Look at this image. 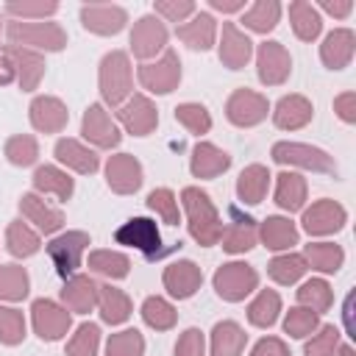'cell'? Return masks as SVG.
<instances>
[{
    "mask_svg": "<svg viewBox=\"0 0 356 356\" xmlns=\"http://www.w3.org/2000/svg\"><path fill=\"white\" fill-rule=\"evenodd\" d=\"M181 203H184V211H186V220H189L192 239L203 248L217 245L220 234H222V222H220V214H217L211 197L197 186H186L181 192Z\"/></svg>",
    "mask_w": 356,
    "mask_h": 356,
    "instance_id": "6da1fadb",
    "label": "cell"
},
{
    "mask_svg": "<svg viewBox=\"0 0 356 356\" xmlns=\"http://www.w3.org/2000/svg\"><path fill=\"white\" fill-rule=\"evenodd\" d=\"M6 36L11 39V44L17 47H28V50H61L67 44V33L58 22H22V19H11L6 25Z\"/></svg>",
    "mask_w": 356,
    "mask_h": 356,
    "instance_id": "7a4b0ae2",
    "label": "cell"
},
{
    "mask_svg": "<svg viewBox=\"0 0 356 356\" xmlns=\"http://www.w3.org/2000/svg\"><path fill=\"white\" fill-rule=\"evenodd\" d=\"M131 83H134V75H131L128 53H122V50L106 53L100 61V95H103V100L108 106H122L131 95Z\"/></svg>",
    "mask_w": 356,
    "mask_h": 356,
    "instance_id": "3957f363",
    "label": "cell"
},
{
    "mask_svg": "<svg viewBox=\"0 0 356 356\" xmlns=\"http://www.w3.org/2000/svg\"><path fill=\"white\" fill-rule=\"evenodd\" d=\"M114 239H117V245L136 248L139 253H145V259H161L167 253L161 248V234L150 217H134V220L122 222L114 231Z\"/></svg>",
    "mask_w": 356,
    "mask_h": 356,
    "instance_id": "277c9868",
    "label": "cell"
},
{
    "mask_svg": "<svg viewBox=\"0 0 356 356\" xmlns=\"http://www.w3.org/2000/svg\"><path fill=\"white\" fill-rule=\"evenodd\" d=\"M211 281H214V289H217V295L222 300L236 303V300H245V295H250L256 289L259 273L245 261H231V264L217 267Z\"/></svg>",
    "mask_w": 356,
    "mask_h": 356,
    "instance_id": "5b68a950",
    "label": "cell"
},
{
    "mask_svg": "<svg viewBox=\"0 0 356 356\" xmlns=\"http://www.w3.org/2000/svg\"><path fill=\"white\" fill-rule=\"evenodd\" d=\"M273 159L278 164H292V167H303L312 172H337V164L325 150L303 145V142H275Z\"/></svg>",
    "mask_w": 356,
    "mask_h": 356,
    "instance_id": "8992f818",
    "label": "cell"
},
{
    "mask_svg": "<svg viewBox=\"0 0 356 356\" xmlns=\"http://www.w3.org/2000/svg\"><path fill=\"white\" fill-rule=\"evenodd\" d=\"M139 83L156 95H167L181 83V58L175 50H164L161 58L139 67Z\"/></svg>",
    "mask_w": 356,
    "mask_h": 356,
    "instance_id": "52a82bcc",
    "label": "cell"
},
{
    "mask_svg": "<svg viewBox=\"0 0 356 356\" xmlns=\"http://www.w3.org/2000/svg\"><path fill=\"white\" fill-rule=\"evenodd\" d=\"M86 245H89V234L86 231H67V234H61V236L47 242V256L56 264V273L61 278H67V275H72L78 270Z\"/></svg>",
    "mask_w": 356,
    "mask_h": 356,
    "instance_id": "ba28073f",
    "label": "cell"
},
{
    "mask_svg": "<svg viewBox=\"0 0 356 356\" xmlns=\"http://www.w3.org/2000/svg\"><path fill=\"white\" fill-rule=\"evenodd\" d=\"M31 317H33V331H36L42 339H47V342L61 339V337L70 331V325H72L70 312H67L64 306H58L56 300H47V298L33 300Z\"/></svg>",
    "mask_w": 356,
    "mask_h": 356,
    "instance_id": "9c48e42d",
    "label": "cell"
},
{
    "mask_svg": "<svg viewBox=\"0 0 356 356\" xmlns=\"http://www.w3.org/2000/svg\"><path fill=\"white\" fill-rule=\"evenodd\" d=\"M3 58L11 64L14 70V78L19 81V89L22 92H33L44 75V58L36 53V50H28V47H17V44H6L3 47Z\"/></svg>",
    "mask_w": 356,
    "mask_h": 356,
    "instance_id": "30bf717a",
    "label": "cell"
},
{
    "mask_svg": "<svg viewBox=\"0 0 356 356\" xmlns=\"http://www.w3.org/2000/svg\"><path fill=\"white\" fill-rule=\"evenodd\" d=\"M267 108L270 106H267L264 95H259L253 89H236L225 103V117L239 128H250L267 117Z\"/></svg>",
    "mask_w": 356,
    "mask_h": 356,
    "instance_id": "8fae6325",
    "label": "cell"
},
{
    "mask_svg": "<svg viewBox=\"0 0 356 356\" xmlns=\"http://www.w3.org/2000/svg\"><path fill=\"white\" fill-rule=\"evenodd\" d=\"M300 222H303V231H309L312 236H325V234H337L348 222V211L337 200L323 197L303 211Z\"/></svg>",
    "mask_w": 356,
    "mask_h": 356,
    "instance_id": "7c38bea8",
    "label": "cell"
},
{
    "mask_svg": "<svg viewBox=\"0 0 356 356\" xmlns=\"http://www.w3.org/2000/svg\"><path fill=\"white\" fill-rule=\"evenodd\" d=\"M256 67H259V81L267 86H278L289 78L292 58L281 42H261L256 53Z\"/></svg>",
    "mask_w": 356,
    "mask_h": 356,
    "instance_id": "4fadbf2b",
    "label": "cell"
},
{
    "mask_svg": "<svg viewBox=\"0 0 356 356\" xmlns=\"http://www.w3.org/2000/svg\"><path fill=\"white\" fill-rule=\"evenodd\" d=\"M222 239V250L228 253H245L256 245L259 239V228H256V220L245 211H239L236 206H228V225L225 231L220 234Z\"/></svg>",
    "mask_w": 356,
    "mask_h": 356,
    "instance_id": "5bb4252c",
    "label": "cell"
},
{
    "mask_svg": "<svg viewBox=\"0 0 356 356\" xmlns=\"http://www.w3.org/2000/svg\"><path fill=\"white\" fill-rule=\"evenodd\" d=\"M167 44V28L159 17L147 14V17H139L134 22V31H131V50L136 58H153L159 50H164Z\"/></svg>",
    "mask_w": 356,
    "mask_h": 356,
    "instance_id": "9a60e30c",
    "label": "cell"
},
{
    "mask_svg": "<svg viewBox=\"0 0 356 356\" xmlns=\"http://www.w3.org/2000/svg\"><path fill=\"white\" fill-rule=\"evenodd\" d=\"M117 117H120V122L125 125V131L134 134V136H147V134L159 125V111H156V106L150 103V97H145V95H131V97L120 106Z\"/></svg>",
    "mask_w": 356,
    "mask_h": 356,
    "instance_id": "2e32d148",
    "label": "cell"
},
{
    "mask_svg": "<svg viewBox=\"0 0 356 356\" xmlns=\"http://www.w3.org/2000/svg\"><path fill=\"white\" fill-rule=\"evenodd\" d=\"M81 22L92 33L111 36V33H120L125 28L128 14H125V8L111 6V3H89L81 8Z\"/></svg>",
    "mask_w": 356,
    "mask_h": 356,
    "instance_id": "e0dca14e",
    "label": "cell"
},
{
    "mask_svg": "<svg viewBox=\"0 0 356 356\" xmlns=\"http://www.w3.org/2000/svg\"><path fill=\"white\" fill-rule=\"evenodd\" d=\"M81 134L95 145V147H117L120 145V131L117 125L111 122L108 111L100 106V103H92L81 120Z\"/></svg>",
    "mask_w": 356,
    "mask_h": 356,
    "instance_id": "ac0fdd59",
    "label": "cell"
},
{
    "mask_svg": "<svg viewBox=\"0 0 356 356\" xmlns=\"http://www.w3.org/2000/svg\"><path fill=\"white\" fill-rule=\"evenodd\" d=\"M106 181L117 195H131L142 186V164L131 153H117L106 161Z\"/></svg>",
    "mask_w": 356,
    "mask_h": 356,
    "instance_id": "d6986e66",
    "label": "cell"
},
{
    "mask_svg": "<svg viewBox=\"0 0 356 356\" xmlns=\"http://www.w3.org/2000/svg\"><path fill=\"white\" fill-rule=\"evenodd\" d=\"M200 284H203V273H200V267H197L195 261H189V259L172 261V264L164 270V289H167L172 298H178V300L192 298V295L200 289Z\"/></svg>",
    "mask_w": 356,
    "mask_h": 356,
    "instance_id": "ffe728a7",
    "label": "cell"
},
{
    "mask_svg": "<svg viewBox=\"0 0 356 356\" xmlns=\"http://www.w3.org/2000/svg\"><path fill=\"white\" fill-rule=\"evenodd\" d=\"M28 111H31V125L36 131H44V134H58L67 125V120H70L67 106L58 97H50V95L33 97Z\"/></svg>",
    "mask_w": 356,
    "mask_h": 356,
    "instance_id": "44dd1931",
    "label": "cell"
},
{
    "mask_svg": "<svg viewBox=\"0 0 356 356\" xmlns=\"http://www.w3.org/2000/svg\"><path fill=\"white\" fill-rule=\"evenodd\" d=\"M250 53H253V42L234 22H225L222 39H220V61L228 70H242L250 61Z\"/></svg>",
    "mask_w": 356,
    "mask_h": 356,
    "instance_id": "7402d4cb",
    "label": "cell"
},
{
    "mask_svg": "<svg viewBox=\"0 0 356 356\" xmlns=\"http://www.w3.org/2000/svg\"><path fill=\"white\" fill-rule=\"evenodd\" d=\"M353 50H356V36H353V31H348V28H334V31L323 39V44H320V58H323L325 67L342 70V67L350 64Z\"/></svg>",
    "mask_w": 356,
    "mask_h": 356,
    "instance_id": "603a6c76",
    "label": "cell"
},
{
    "mask_svg": "<svg viewBox=\"0 0 356 356\" xmlns=\"http://www.w3.org/2000/svg\"><path fill=\"white\" fill-rule=\"evenodd\" d=\"M19 211H22L42 234H53V231H58V228L64 225L61 209H53V206H50L44 197H39L36 192H28V195L19 197Z\"/></svg>",
    "mask_w": 356,
    "mask_h": 356,
    "instance_id": "cb8c5ba5",
    "label": "cell"
},
{
    "mask_svg": "<svg viewBox=\"0 0 356 356\" xmlns=\"http://www.w3.org/2000/svg\"><path fill=\"white\" fill-rule=\"evenodd\" d=\"M312 114H314V108H312V103L303 95H284L275 103L273 122L278 128H284V131H298V128H303L312 120Z\"/></svg>",
    "mask_w": 356,
    "mask_h": 356,
    "instance_id": "d4e9b609",
    "label": "cell"
},
{
    "mask_svg": "<svg viewBox=\"0 0 356 356\" xmlns=\"http://www.w3.org/2000/svg\"><path fill=\"white\" fill-rule=\"evenodd\" d=\"M56 159H58L61 164H67L70 170L83 172V175H92V172L100 167L97 153H95L92 147H86L83 142L70 139V136H64V139L56 142Z\"/></svg>",
    "mask_w": 356,
    "mask_h": 356,
    "instance_id": "484cf974",
    "label": "cell"
},
{
    "mask_svg": "<svg viewBox=\"0 0 356 356\" xmlns=\"http://www.w3.org/2000/svg\"><path fill=\"white\" fill-rule=\"evenodd\" d=\"M189 167H192L195 178H214V175H220L231 167V156L225 150H220L217 145H211V142H197L195 150H192Z\"/></svg>",
    "mask_w": 356,
    "mask_h": 356,
    "instance_id": "4316f807",
    "label": "cell"
},
{
    "mask_svg": "<svg viewBox=\"0 0 356 356\" xmlns=\"http://www.w3.org/2000/svg\"><path fill=\"white\" fill-rule=\"evenodd\" d=\"M61 300L70 312L86 314L97 306V284L89 275H70L61 289Z\"/></svg>",
    "mask_w": 356,
    "mask_h": 356,
    "instance_id": "83f0119b",
    "label": "cell"
},
{
    "mask_svg": "<svg viewBox=\"0 0 356 356\" xmlns=\"http://www.w3.org/2000/svg\"><path fill=\"white\" fill-rule=\"evenodd\" d=\"M175 36H178L184 44H189L192 50H209V47L214 44V36H217L214 17L206 14V11H200V14H195L189 22L178 25V28H175Z\"/></svg>",
    "mask_w": 356,
    "mask_h": 356,
    "instance_id": "f1b7e54d",
    "label": "cell"
},
{
    "mask_svg": "<svg viewBox=\"0 0 356 356\" xmlns=\"http://www.w3.org/2000/svg\"><path fill=\"white\" fill-rule=\"evenodd\" d=\"M97 309H100L103 323L120 325L131 317V298L111 284H97Z\"/></svg>",
    "mask_w": 356,
    "mask_h": 356,
    "instance_id": "f546056e",
    "label": "cell"
},
{
    "mask_svg": "<svg viewBox=\"0 0 356 356\" xmlns=\"http://www.w3.org/2000/svg\"><path fill=\"white\" fill-rule=\"evenodd\" d=\"M245 342L248 334L234 320H222L211 328V356H239L245 350Z\"/></svg>",
    "mask_w": 356,
    "mask_h": 356,
    "instance_id": "4dcf8cb0",
    "label": "cell"
},
{
    "mask_svg": "<svg viewBox=\"0 0 356 356\" xmlns=\"http://www.w3.org/2000/svg\"><path fill=\"white\" fill-rule=\"evenodd\" d=\"M267 186H270V172H267V167H261V164L245 167V170L239 172V178H236V195H239V200H245L248 206L261 203L264 195H267Z\"/></svg>",
    "mask_w": 356,
    "mask_h": 356,
    "instance_id": "1f68e13d",
    "label": "cell"
},
{
    "mask_svg": "<svg viewBox=\"0 0 356 356\" xmlns=\"http://www.w3.org/2000/svg\"><path fill=\"white\" fill-rule=\"evenodd\" d=\"M259 239L270 248V250H286L292 245H298V228L292 220L286 217H267L259 225Z\"/></svg>",
    "mask_w": 356,
    "mask_h": 356,
    "instance_id": "d6a6232c",
    "label": "cell"
},
{
    "mask_svg": "<svg viewBox=\"0 0 356 356\" xmlns=\"http://www.w3.org/2000/svg\"><path fill=\"white\" fill-rule=\"evenodd\" d=\"M289 22H292L295 36L303 39V42L317 39L320 31H323L320 11H317L312 3H306V0H295V3H289Z\"/></svg>",
    "mask_w": 356,
    "mask_h": 356,
    "instance_id": "836d02e7",
    "label": "cell"
},
{
    "mask_svg": "<svg viewBox=\"0 0 356 356\" xmlns=\"http://www.w3.org/2000/svg\"><path fill=\"white\" fill-rule=\"evenodd\" d=\"M33 186L39 192H44V195H56L58 200H70L72 197V189H75L72 178L64 170L53 167V164H44V167H39L33 172Z\"/></svg>",
    "mask_w": 356,
    "mask_h": 356,
    "instance_id": "e575fe53",
    "label": "cell"
},
{
    "mask_svg": "<svg viewBox=\"0 0 356 356\" xmlns=\"http://www.w3.org/2000/svg\"><path fill=\"white\" fill-rule=\"evenodd\" d=\"M275 203L284 211H298L306 203V178L298 172H281L275 184Z\"/></svg>",
    "mask_w": 356,
    "mask_h": 356,
    "instance_id": "d590c367",
    "label": "cell"
},
{
    "mask_svg": "<svg viewBox=\"0 0 356 356\" xmlns=\"http://www.w3.org/2000/svg\"><path fill=\"white\" fill-rule=\"evenodd\" d=\"M303 259H306V264H312L320 273H337L345 261V250L334 242H312V245H306Z\"/></svg>",
    "mask_w": 356,
    "mask_h": 356,
    "instance_id": "8d00e7d4",
    "label": "cell"
},
{
    "mask_svg": "<svg viewBox=\"0 0 356 356\" xmlns=\"http://www.w3.org/2000/svg\"><path fill=\"white\" fill-rule=\"evenodd\" d=\"M278 312H281V298H278V292L261 289V292L250 300V306H248V320H250L253 325H259V328H270V325L278 320Z\"/></svg>",
    "mask_w": 356,
    "mask_h": 356,
    "instance_id": "74e56055",
    "label": "cell"
},
{
    "mask_svg": "<svg viewBox=\"0 0 356 356\" xmlns=\"http://www.w3.org/2000/svg\"><path fill=\"white\" fill-rule=\"evenodd\" d=\"M6 248L11 256L17 259H25V256H33L39 250V234L33 228H28L22 220H14L6 231Z\"/></svg>",
    "mask_w": 356,
    "mask_h": 356,
    "instance_id": "f35d334b",
    "label": "cell"
},
{
    "mask_svg": "<svg viewBox=\"0 0 356 356\" xmlns=\"http://www.w3.org/2000/svg\"><path fill=\"white\" fill-rule=\"evenodd\" d=\"M306 270H309V264H306V259H303L300 253H284V256H275V259L267 264V275H270L275 284H284V286L295 284Z\"/></svg>",
    "mask_w": 356,
    "mask_h": 356,
    "instance_id": "ab89813d",
    "label": "cell"
},
{
    "mask_svg": "<svg viewBox=\"0 0 356 356\" xmlns=\"http://www.w3.org/2000/svg\"><path fill=\"white\" fill-rule=\"evenodd\" d=\"M278 17H281V6L275 0H256L245 11L242 22H245V28H250L256 33H267V31H273L278 25Z\"/></svg>",
    "mask_w": 356,
    "mask_h": 356,
    "instance_id": "60d3db41",
    "label": "cell"
},
{
    "mask_svg": "<svg viewBox=\"0 0 356 356\" xmlns=\"http://www.w3.org/2000/svg\"><path fill=\"white\" fill-rule=\"evenodd\" d=\"M128 256L120 250H92L89 253V270L106 278H125L128 275Z\"/></svg>",
    "mask_w": 356,
    "mask_h": 356,
    "instance_id": "b9f144b4",
    "label": "cell"
},
{
    "mask_svg": "<svg viewBox=\"0 0 356 356\" xmlns=\"http://www.w3.org/2000/svg\"><path fill=\"white\" fill-rule=\"evenodd\" d=\"M331 303H334V292H331L328 281H323V278H312V281H306V284L298 289V306H306V309H312L314 314L328 312Z\"/></svg>",
    "mask_w": 356,
    "mask_h": 356,
    "instance_id": "7bdbcfd3",
    "label": "cell"
},
{
    "mask_svg": "<svg viewBox=\"0 0 356 356\" xmlns=\"http://www.w3.org/2000/svg\"><path fill=\"white\" fill-rule=\"evenodd\" d=\"M142 320H145L150 328H156V331H167V328L175 325L178 312L172 309L170 300H164V298H159V295H150V298L142 303Z\"/></svg>",
    "mask_w": 356,
    "mask_h": 356,
    "instance_id": "ee69618b",
    "label": "cell"
},
{
    "mask_svg": "<svg viewBox=\"0 0 356 356\" xmlns=\"http://www.w3.org/2000/svg\"><path fill=\"white\" fill-rule=\"evenodd\" d=\"M28 273L19 264H0V300H22L28 295Z\"/></svg>",
    "mask_w": 356,
    "mask_h": 356,
    "instance_id": "f6af8a7d",
    "label": "cell"
},
{
    "mask_svg": "<svg viewBox=\"0 0 356 356\" xmlns=\"http://www.w3.org/2000/svg\"><path fill=\"white\" fill-rule=\"evenodd\" d=\"M317 328H320V314H314V312L306 309V306H295V309H289L286 317H284V331H286L289 337H295V339H303V337H309V334L317 331Z\"/></svg>",
    "mask_w": 356,
    "mask_h": 356,
    "instance_id": "bcb514c9",
    "label": "cell"
},
{
    "mask_svg": "<svg viewBox=\"0 0 356 356\" xmlns=\"http://www.w3.org/2000/svg\"><path fill=\"white\" fill-rule=\"evenodd\" d=\"M100 348V328L95 323H81L72 339L67 342V356H97Z\"/></svg>",
    "mask_w": 356,
    "mask_h": 356,
    "instance_id": "7dc6e473",
    "label": "cell"
},
{
    "mask_svg": "<svg viewBox=\"0 0 356 356\" xmlns=\"http://www.w3.org/2000/svg\"><path fill=\"white\" fill-rule=\"evenodd\" d=\"M145 353V339L136 328H125L108 337L106 356H142Z\"/></svg>",
    "mask_w": 356,
    "mask_h": 356,
    "instance_id": "c3c4849f",
    "label": "cell"
},
{
    "mask_svg": "<svg viewBox=\"0 0 356 356\" xmlns=\"http://www.w3.org/2000/svg\"><path fill=\"white\" fill-rule=\"evenodd\" d=\"M36 156H39V145H36V139L28 136V134H17V136H11V139L6 142V159H8L11 164H17V167L33 164Z\"/></svg>",
    "mask_w": 356,
    "mask_h": 356,
    "instance_id": "681fc988",
    "label": "cell"
},
{
    "mask_svg": "<svg viewBox=\"0 0 356 356\" xmlns=\"http://www.w3.org/2000/svg\"><path fill=\"white\" fill-rule=\"evenodd\" d=\"M175 120L189 131V134H209V128H211V117H209V111L200 106V103H181L178 108H175Z\"/></svg>",
    "mask_w": 356,
    "mask_h": 356,
    "instance_id": "f907efd6",
    "label": "cell"
},
{
    "mask_svg": "<svg viewBox=\"0 0 356 356\" xmlns=\"http://www.w3.org/2000/svg\"><path fill=\"white\" fill-rule=\"evenodd\" d=\"M25 337V317L19 309L0 306V342L3 345H19Z\"/></svg>",
    "mask_w": 356,
    "mask_h": 356,
    "instance_id": "816d5d0a",
    "label": "cell"
},
{
    "mask_svg": "<svg viewBox=\"0 0 356 356\" xmlns=\"http://www.w3.org/2000/svg\"><path fill=\"white\" fill-rule=\"evenodd\" d=\"M339 348V328L337 325H320L317 334L306 342L303 356H334Z\"/></svg>",
    "mask_w": 356,
    "mask_h": 356,
    "instance_id": "f5cc1de1",
    "label": "cell"
},
{
    "mask_svg": "<svg viewBox=\"0 0 356 356\" xmlns=\"http://www.w3.org/2000/svg\"><path fill=\"white\" fill-rule=\"evenodd\" d=\"M147 206L167 222V225H178V200H175V195L170 192V189H153L150 195H147Z\"/></svg>",
    "mask_w": 356,
    "mask_h": 356,
    "instance_id": "db71d44e",
    "label": "cell"
},
{
    "mask_svg": "<svg viewBox=\"0 0 356 356\" xmlns=\"http://www.w3.org/2000/svg\"><path fill=\"white\" fill-rule=\"evenodd\" d=\"M58 11V6L56 3H8L6 6V14H11V17H22V22L25 19H31V17H50V14H56Z\"/></svg>",
    "mask_w": 356,
    "mask_h": 356,
    "instance_id": "11a10c76",
    "label": "cell"
},
{
    "mask_svg": "<svg viewBox=\"0 0 356 356\" xmlns=\"http://www.w3.org/2000/svg\"><path fill=\"white\" fill-rule=\"evenodd\" d=\"M156 14H161L170 22H184L189 14H195V3L192 0H159Z\"/></svg>",
    "mask_w": 356,
    "mask_h": 356,
    "instance_id": "9f6ffc18",
    "label": "cell"
},
{
    "mask_svg": "<svg viewBox=\"0 0 356 356\" xmlns=\"http://www.w3.org/2000/svg\"><path fill=\"white\" fill-rule=\"evenodd\" d=\"M206 339L197 328H186L175 342V356H203Z\"/></svg>",
    "mask_w": 356,
    "mask_h": 356,
    "instance_id": "6f0895ef",
    "label": "cell"
},
{
    "mask_svg": "<svg viewBox=\"0 0 356 356\" xmlns=\"http://www.w3.org/2000/svg\"><path fill=\"white\" fill-rule=\"evenodd\" d=\"M250 356H292V353H289V348L284 345V339H278V337H264V339H259V342L253 345Z\"/></svg>",
    "mask_w": 356,
    "mask_h": 356,
    "instance_id": "680465c9",
    "label": "cell"
},
{
    "mask_svg": "<svg viewBox=\"0 0 356 356\" xmlns=\"http://www.w3.org/2000/svg\"><path fill=\"white\" fill-rule=\"evenodd\" d=\"M334 111L339 114L342 122H356V95L345 92V95L334 97Z\"/></svg>",
    "mask_w": 356,
    "mask_h": 356,
    "instance_id": "91938a15",
    "label": "cell"
},
{
    "mask_svg": "<svg viewBox=\"0 0 356 356\" xmlns=\"http://www.w3.org/2000/svg\"><path fill=\"white\" fill-rule=\"evenodd\" d=\"M323 11H328L331 17H339L342 19V17H348L353 11V3L350 0H334V3L331 0H323Z\"/></svg>",
    "mask_w": 356,
    "mask_h": 356,
    "instance_id": "94428289",
    "label": "cell"
},
{
    "mask_svg": "<svg viewBox=\"0 0 356 356\" xmlns=\"http://www.w3.org/2000/svg\"><path fill=\"white\" fill-rule=\"evenodd\" d=\"M211 3V8H217V11H225V14H231V11H239L242 6H245V0H209Z\"/></svg>",
    "mask_w": 356,
    "mask_h": 356,
    "instance_id": "6125c7cd",
    "label": "cell"
},
{
    "mask_svg": "<svg viewBox=\"0 0 356 356\" xmlns=\"http://www.w3.org/2000/svg\"><path fill=\"white\" fill-rule=\"evenodd\" d=\"M342 317H345V325H348V331L353 334V292L345 298V309H342Z\"/></svg>",
    "mask_w": 356,
    "mask_h": 356,
    "instance_id": "be15d7a7",
    "label": "cell"
},
{
    "mask_svg": "<svg viewBox=\"0 0 356 356\" xmlns=\"http://www.w3.org/2000/svg\"><path fill=\"white\" fill-rule=\"evenodd\" d=\"M14 81V70H11V64L3 58V64H0V83H11Z\"/></svg>",
    "mask_w": 356,
    "mask_h": 356,
    "instance_id": "e7e4bbea",
    "label": "cell"
},
{
    "mask_svg": "<svg viewBox=\"0 0 356 356\" xmlns=\"http://www.w3.org/2000/svg\"><path fill=\"white\" fill-rule=\"evenodd\" d=\"M337 356H356V353H353L350 345H339V348H337Z\"/></svg>",
    "mask_w": 356,
    "mask_h": 356,
    "instance_id": "03108f58",
    "label": "cell"
},
{
    "mask_svg": "<svg viewBox=\"0 0 356 356\" xmlns=\"http://www.w3.org/2000/svg\"><path fill=\"white\" fill-rule=\"evenodd\" d=\"M0 28H3V22H0Z\"/></svg>",
    "mask_w": 356,
    "mask_h": 356,
    "instance_id": "003e7915",
    "label": "cell"
}]
</instances>
